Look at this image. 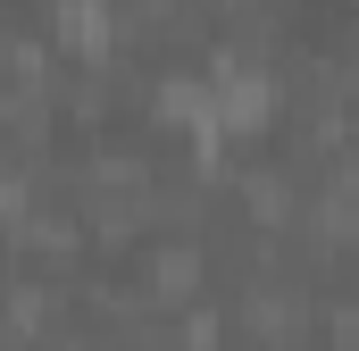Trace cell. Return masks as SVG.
Returning a JSON list of instances; mask_svg holds the SVG:
<instances>
[{"label": "cell", "mask_w": 359, "mask_h": 351, "mask_svg": "<svg viewBox=\"0 0 359 351\" xmlns=\"http://www.w3.org/2000/svg\"><path fill=\"white\" fill-rule=\"evenodd\" d=\"M318 326H326L318 301L292 293V284H251V293H243V335H251V343H301V335H318Z\"/></svg>", "instance_id": "obj_1"}, {"label": "cell", "mask_w": 359, "mask_h": 351, "mask_svg": "<svg viewBox=\"0 0 359 351\" xmlns=\"http://www.w3.org/2000/svg\"><path fill=\"white\" fill-rule=\"evenodd\" d=\"M151 301L168 310V301H184V293H201V276H209V251L201 243H184V234H168V243H151Z\"/></svg>", "instance_id": "obj_2"}, {"label": "cell", "mask_w": 359, "mask_h": 351, "mask_svg": "<svg viewBox=\"0 0 359 351\" xmlns=\"http://www.w3.org/2000/svg\"><path fill=\"white\" fill-rule=\"evenodd\" d=\"M276 109H284V84H268V76L226 84V126H234V134H259V126H276Z\"/></svg>", "instance_id": "obj_3"}, {"label": "cell", "mask_w": 359, "mask_h": 351, "mask_svg": "<svg viewBox=\"0 0 359 351\" xmlns=\"http://www.w3.org/2000/svg\"><path fill=\"white\" fill-rule=\"evenodd\" d=\"M243 209L268 218V226H284V218H292V176L284 168H251L243 176Z\"/></svg>", "instance_id": "obj_4"}]
</instances>
